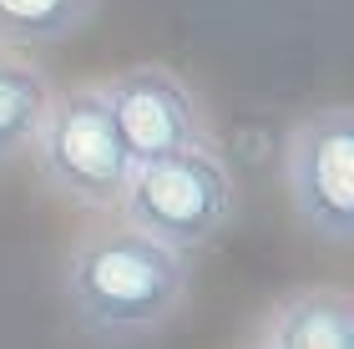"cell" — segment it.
<instances>
[{
  "mask_svg": "<svg viewBox=\"0 0 354 349\" xmlns=\"http://www.w3.org/2000/svg\"><path fill=\"white\" fill-rule=\"evenodd\" d=\"M96 91L106 97V112L122 132V147L132 157V167L152 162V157H167V152H183V147H207V142H213L198 91L172 66H157V61L122 66V71H111L106 82H96Z\"/></svg>",
  "mask_w": 354,
  "mask_h": 349,
  "instance_id": "5",
  "label": "cell"
},
{
  "mask_svg": "<svg viewBox=\"0 0 354 349\" xmlns=\"http://www.w3.org/2000/svg\"><path fill=\"white\" fill-rule=\"evenodd\" d=\"M192 289V258L137 233L117 213L91 223L66 253L61 299L71 324L96 344H137L167 329Z\"/></svg>",
  "mask_w": 354,
  "mask_h": 349,
  "instance_id": "1",
  "label": "cell"
},
{
  "mask_svg": "<svg viewBox=\"0 0 354 349\" xmlns=\"http://www.w3.org/2000/svg\"><path fill=\"white\" fill-rule=\"evenodd\" d=\"M283 187L299 228L344 248L354 238V112L314 106L288 126Z\"/></svg>",
  "mask_w": 354,
  "mask_h": 349,
  "instance_id": "4",
  "label": "cell"
},
{
  "mask_svg": "<svg viewBox=\"0 0 354 349\" xmlns=\"http://www.w3.org/2000/svg\"><path fill=\"white\" fill-rule=\"evenodd\" d=\"M243 349H263V344H243Z\"/></svg>",
  "mask_w": 354,
  "mask_h": 349,
  "instance_id": "9",
  "label": "cell"
},
{
  "mask_svg": "<svg viewBox=\"0 0 354 349\" xmlns=\"http://www.w3.org/2000/svg\"><path fill=\"white\" fill-rule=\"evenodd\" d=\"M263 349H354V299L334 283L288 289L268 309Z\"/></svg>",
  "mask_w": 354,
  "mask_h": 349,
  "instance_id": "6",
  "label": "cell"
},
{
  "mask_svg": "<svg viewBox=\"0 0 354 349\" xmlns=\"http://www.w3.org/2000/svg\"><path fill=\"white\" fill-rule=\"evenodd\" d=\"M117 218L137 233L157 238L162 248L192 253L213 248L238 218V182L228 162L207 147H183L152 162H137L127 178V193L117 202Z\"/></svg>",
  "mask_w": 354,
  "mask_h": 349,
  "instance_id": "2",
  "label": "cell"
},
{
  "mask_svg": "<svg viewBox=\"0 0 354 349\" xmlns=\"http://www.w3.org/2000/svg\"><path fill=\"white\" fill-rule=\"evenodd\" d=\"M30 162L61 202L86 213H117L127 178H132V157L96 86L51 91L36 142H30Z\"/></svg>",
  "mask_w": 354,
  "mask_h": 349,
  "instance_id": "3",
  "label": "cell"
},
{
  "mask_svg": "<svg viewBox=\"0 0 354 349\" xmlns=\"http://www.w3.org/2000/svg\"><path fill=\"white\" fill-rule=\"evenodd\" d=\"M96 0H0V46L36 51V46L71 41L91 21Z\"/></svg>",
  "mask_w": 354,
  "mask_h": 349,
  "instance_id": "8",
  "label": "cell"
},
{
  "mask_svg": "<svg viewBox=\"0 0 354 349\" xmlns=\"http://www.w3.org/2000/svg\"><path fill=\"white\" fill-rule=\"evenodd\" d=\"M46 102H51V82L36 61L10 56V51L0 56V162L30 152Z\"/></svg>",
  "mask_w": 354,
  "mask_h": 349,
  "instance_id": "7",
  "label": "cell"
}]
</instances>
